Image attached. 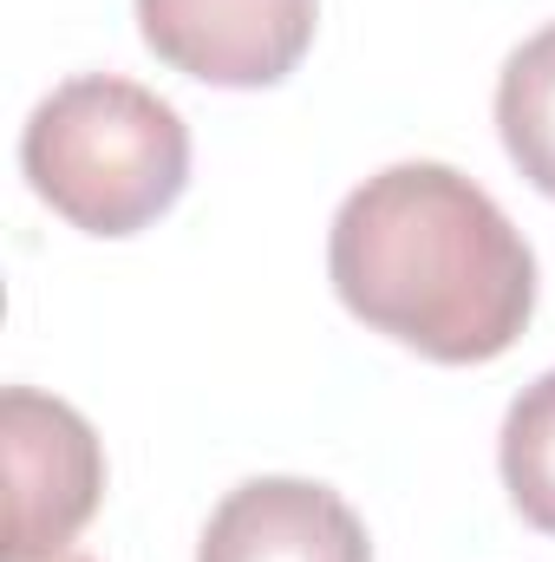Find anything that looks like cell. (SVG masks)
<instances>
[{
	"instance_id": "6da1fadb",
	"label": "cell",
	"mask_w": 555,
	"mask_h": 562,
	"mask_svg": "<svg viewBox=\"0 0 555 562\" xmlns=\"http://www.w3.org/2000/svg\"><path fill=\"white\" fill-rule=\"evenodd\" d=\"M327 276L347 314L444 367L510 353L536 314V256L523 229L451 164H393L366 177L333 216Z\"/></svg>"
},
{
	"instance_id": "7a4b0ae2",
	"label": "cell",
	"mask_w": 555,
	"mask_h": 562,
	"mask_svg": "<svg viewBox=\"0 0 555 562\" xmlns=\"http://www.w3.org/2000/svg\"><path fill=\"white\" fill-rule=\"evenodd\" d=\"M20 170L33 196L86 236H138L190 183V125L138 79L86 72L53 86L26 132Z\"/></svg>"
},
{
	"instance_id": "3957f363",
	"label": "cell",
	"mask_w": 555,
	"mask_h": 562,
	"mask_svg": "<svg viewBox=\"0 0 555 562\" xmlns=\"http://www.w3.org/2000/svg\"><path fill=\"white\" fill-rule=\"evenodd\" d=\"M0 451H7V543L0 562H53L105 497L99 431L66 400L7 386L0 393Z\"/></svg>"
},
{
	"instance_id": "277c9868",
	"label": "cell",
	"mask_w": 555,
	"mask_h": 562,
	"mask_svg": "<svg viewBox=\"0 0 555 562\" xmlns=\"http://www.w3.org/2000/svg\"><path fill=\"white\" fill-rule=\"evenodd\" d=\"M320 0H138V33L144 46L229 92L281 86L301 53L314 46Z\"/></svg>"
},
{
	"instance_id": "5b68a950",
	"label": "cell",
	"mask_w": 555,
	"mask_h": 562,
	"mask_svg": "<svg viewBox=\"0 0 555 562\" xmlns=\"http://www.w3.org/2000/svg\"><path fill=\"white\" fill-rule=\"evenodd\" d=\"M196 562H373V543L340 491L314 477H249L216 504Z\"/></svg>"
},
{
	"instance_id": "8992f818",
	"label": "cell",
	"mask_w": 555,
	"mask_h": 562,
	"mask_svg": "<svg viewBox=\"0 0 555 562\" xmlns=\"http://www.w3.org/2000/svg\"><path fill=\"white\" fill-rule=\"evenodd\" d=\"M497 132L503 150L517 157V170L555 196V26L530 33L497 79Z\"/></svg>"
},
{
	"instance_id": "52a82bcc",
	"label": "cell",
	"mask_w": 555,
	"mask_h": 562,
	"mask_svg": "<svg viewBox=\"0 0 555 562\" xmlns=\"http://www.w3.org/2000/svg\"><path fill=\"white\" fill-rule=\"evenodd\" d=\"M503 484L517 497V510L555 537V367L517 393L510 419H503Z\"/></svg>"
},
{
	"instance_id": "ba28073f",
	"label": "cell",
	"mask_w": 555,
	"mask_h": 562,
	"mask_svg": "<svg viewBox=\"0 0 555 562\" xmlns=\"http://www.w3.org/2000/svg\"><path fill=\"white\" fill-rule=\"evenodd\" d=\"M72 562H86V557H72Z\"/></svg>"
}]
</instances>
